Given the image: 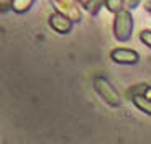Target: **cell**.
<instances>
[{
	"mask_svg": "<svg viewBox=\"0 0 151 144\" xmlns=\"http://www.w3.org/2000/svg\"><path fill=\"white\" fill-rule=\"evenodd\" d=\"M133 33V16L130 10H122L113 20V38L117 41H128Z\"/></svg>",
	"mask_w": 151,
	"mask_h": 144,
	"instance_id": "6da1fadb",
	"label": "cell"
},
{
	"mask_svg": "<svg viewBox=\"0 0 151 144\" xmlns=\"http://www.w3.org/2000/svg\"><path fill=\"white\" fill-rule=\"evenodd\" d=\"M94 88L99 95H100V98L110 106H120V97H118V92L115 90L112 83L102 76H97L94 79Z\"/></svg>",
	"mask_w": 151,
	"mask_h": 144,
	"instance_id": "7a4b0ae2",
	"label": "cell"
},
{
	"mask_svg": "<svg viewBox=\"0 0 151 144\" xmlns=\"http://www.w3.org/2000/svg\"><path fill=\"white\" fill-rule=\"evenodd\" d=\"M53 4H54V7H56V11L66 15L74 23L81 21L82 15H81L79 7H77V0H53Z\"/></svg>",
	"mask_w": 151,
	"mask_h": 144,
	"instance_id": "3957f363",
	"label": "cell"
},
{
	"mask_svg": "<svg viewBox=\"0 0 151 144\" xmlns=\"http://www.w3.org/2000/svg\"><path fill=\"white\" fill-rule=\"evenodd\" d=\"M110 57L115 64H136L140 61V54L128 48H115L110 53Z\"/></svg>",
	"mask_w": 151,
	"mask_h": 144,
	"instance_id": "277c9868",
	"label": "cell"
},
{
	"mask_svg": "<svg viewBox=\"0 0 151 144\" xmlns=\"http://www.w3.org/2000/svg\"><path fill=\"white\" fill-rule=\"evenodd\" d=\"M72 25H74V21L71 18H68L66 15L59 13V11H54L53 15H49V26L61 34L69 33L72 30Z\"/></svg>",
	"mask_w": 151,
	"mask_h": 144,
	"instance_id": "5b68a950",
	"label": "cell"
},
{
	"mask_svg": "<svg viewBox=\"0 0 151 144\" xmlns=\"http://www.w3.org/2000/svg\"><path fill=\"white\" fill-rule=\"evenodd\" d=\"M132 102L140 111H143V113L151 116V97H148V95H138V97H133Z\"/></svg>",
	"mask_w": 151,
	"mask_h": 144,
	"instance_id": "8992f818",
	"label": "cell"
},
{
	"mask_svg": "<svg viewBox=\"0 0 151 144\" xmlns=\"http://www.w3.org/2000/svg\"><path fill=\"white\" fill-rule=\"evenodd\" d=\"M79 4L91 15H97L100 11V8H102V5H105V0H79Z\"/></svg>",
	"mask_w": 151,
	"mask_h": 144,
	"instance_id": "52a82bcc",
	"label": "cell"
},
{
	"mask_svg": "<svg viewBox=\"0 0 151 144\" xmlns=\"http://www.w3.org/2000/svg\"><path fill=\"white\" fill-rule=\"evenodd\" d=\"M150 93H151L150 85H146V83H138V85L130 87V90L127 92V97L132 100L133 97H138V95H148V97H150Z\"/></svg>",
	"mask_w": 151,
	"mask_h": 144,
	"instance_id": "ba28073f",
	"label": "cell"
},
{
	"mask_svg": "<svg viewBox=\"0 0 151 144\" xmlns=\"http://www.w3.org/2000/svg\"><path fill=\"white\" fill-rule=\"evenodd\" d=\"M35 4V0H10V7L17 13H25L31 8V5Z\"/></svg>",
	"mask_w": 151,
	"mask_h": 144,
	"instance_id": "9c48e42d",
	"label": "cell"
},
{
	"mask_svg": "<svg viewBox=\"0 0 151 144\" xmlns=\"http://www.w3.org/2000/svg\"><path fill=\"white\" fill-rule=\"evenodd\" d=\"M105 8L117 15L122 10H125V0H105Z\"/></svg>",
	"mask_w": 151,
	"mask_h": 144,
	"instance_id": "30bf717a",
	"label": "cell"
},
{
	"mask_svg": "<svg viewBox=\"0 0 151 144\" xmlns=\"http://www.w3.org/2000/svg\"><path fill=\"white\" fill-rule=\"evenodd\" d=\"M140 41L143 44H146L148 48L151 49V30H143L140 33Z\"/></svg>",
	"mask_w": 151,
	"mask_h": 144,
	"instance_id": "8fae6325",
	"label": "cell"
},
{
	"mask_svg": "<svg viewBox=\"0 0 151 144\" xmlns=\"http://www.w3.org/2000/svg\"><path fill=\"white\" fill-rule=\"evenodd\" d=\"M140 4H141V0H125V8L127 10H133V8H136Z\"/></svg>",
	"mask_w": 151,
	"mask_h": 144,
	"instance_id": "7c38bea8",
	"label": "cell"
},
{
	"mask_svg": "<svg viewBox=\"0 0 151 144\" xmlns=\"http://www.w3.org/2000/svg\"><path fill=\"white\" fill-rule=\"evenodd\" d=\"M145 8H146V10H148V11H150V13H151V0H148L146 4H145Z\"/></svg>",
	"mask_w": 151,
	"mask_h": 144,
	"instance_id": "4fadbf2b",
	"label": "cell"
}]
</instances>
